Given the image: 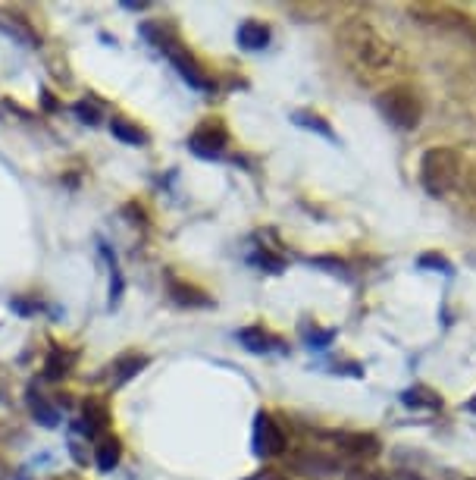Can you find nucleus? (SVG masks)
<instances>
[{
    "label": "nucleus",
    "mask_w": 476,
    "mask_h": 480,
    "mask_svg": "<svg viewBox=\"0 0 476 480\" xmlns=\"http://www.w3.org/2000/svg\"><path fill=\"white\" fill-rule=\"evenodd\" d=\"M76 114L82 116V123H91V126L97 123V107H95V104H88V101H78L76 104Z\"/></svg>",
    "instance_id": "21"
},
{
    "label": "nucleus",
    "mask_w": 476,
    "mask_h": 480,
    "mask_svg": "<svg viewBox=\"0 0 476 480\" xmlns=\"http://www.w3.org/2000/svg\"><path fill=\"white\" fill-rule=\"evenodd\" d=\"M169 295H173L176 305H188V308H207L210 299L201 289L188 286V282H178L176 276H169Z\"/></svg>",
    "instance_id": "11"
},
{
    "label": "nucleus",
    "mask_w": 476,
    "mask_h": 480,
    "mask_svg": "<svg viewBox=\"0 0 476 480\" xmlns=\"http://www.w3.org/2000/svg\"><path fill=\"white\" fill-rule=\"evenodd\" d=\"M342 42H345V51H348V57H352V63L367 76V82L398 76V72H405L407 67L405 51L389 42V38H382L380 32L367 23H352L342 32Z\"/></svg>",
    "instance_id": "1"
},
{
    "label": "nucleus",
    "mask_w": 476,
    "mask_h": 480,
    "mask_svg": "<svg viewBox=\"0 0 476 480\" xmlns=\"http://www.w3.org/2000/svg\"><path fill=\"white\" fill-rule=\"evenodd\" d=\"M110 133H114L119 142H125V144H148V133H144V129H138L135 123L123 120V116H116V120L110 123Z\"/></svg>",
    "instance_id": "17"
},
{
    "label": "nucleus",
    "mask_w": 476,
    "mask_h": 480,
    "mask_svg": "<svg viewBox=\"0 0 476 480\" xmlns=\"http://www.w3.org/2000/svg\"><path fill=\"white\" fill-rule=\"evenodd\" d=\"M295 468L304 471V475H335V471H339V458L326 456L323 449H314V446H310L307 452H298L295 456Z\"/></svg>",
    "instance_id": "8"
},
{
    "label": "nucleus",
    "mask_w": 476,
    "mask_h": 480,
    "mask_svg": "<svg viewBox=\"0 0 476 480\" xmlns=\"http://www.w3.org/2000/svg\"><path fill=\"white\" fill-rule=\"evenodd\" d=\"M288 446L286 439V430L279 427V420L273 418V414L261 411L254 420V452L261 458H273V456H282Z\"/></svg>",
    "instance_id": "6"
},
{
    "label": "nucleus",
    "mask_w": 476,
    "mask_h": 480,
    "mask_svg": "<svg viewBox=\"0 0 476 480\" xmlns=\"http://www.w3.org/2000/svg\"><path fill=\"white\" fill-rule=\"evenodd\" d=\"M401 402L407 409H442V396L429 386H411V390L401 392Z\"/></svg>",
    "instance_id": "13"
},
{
    "label": "nucleus",
    "mask_w": 476,
    "mask_h": 480,
    "mask_svg": "<svg viewBox=\"0 0 476 480\" xmlns=\"http://www.w3.org/2000/svg\"><path fill=\"white\" fill-rule=\"evenodd\" d=\"M329 439H333L335 446H339L342 452H348V456H354V458H376L380 456V439L373 437V433H348V430H342V433H326Z\"/></svg>",
    "instance_id": "7"
},
{
    "label": "nucleus",
    "mask_w": 476,
    "mask_h": 480,
    "mask_svg": "<svg viewBox=\"0 0 476 480\" xmlns=\"http://www.w3.org/2000/svg\"><path fill=\"white\" fill-rule=\"evenodd\" d=\"M376 107H380V114L386 116L392 126L405 129V133L416 129L423 120V101L411 85H389V88L376 97Z\"/></svg>",
    "instance_id": "4"
},
{
    "label": "nucleus",
    "mask_w": 476,
    "mask_h": 480,
    "mask_svg": "<svg viewBox=\"0 0 476 480\" xmlns=\"http://www.w3.org/2000/svg\"><path fill=\"white\" fill-rule=\"evenodd\" d=\"M461 182H464L467 192H471L473 198H476V161L471 163V167H464V180H461Z\"/></svg>",
    "instance_id": "22"
},
{
    "label": "nucleus",
    "mask_w": 476,
    "mask_h": 480,
    "mask_svg": "<svg viewBox=\"0 0 476 480\" xmlns=\"http://www.w3.org/2000/svg\"><path fill=\"white\" fill-rule=\"evenodd\" d=\"M238 44H242L244 51H261L270 44V25L261 23V19H244L242 25H238Z\"/></svg>",
    "instance_id": "9"
},
{
    "label": "nucleus",
    "mask_w": 476,
    "mask_h": 480,
    "mask_svg": "<svg viewBox=\"0 0 476 480\" xmlns=\"http://www.w3.org/2000/svg\"><path fill=\"white\" fill-rule=\"evenodd\" d=\"M72 361H76V355L63 352V346H54V348H50V355H48V361H44V377H48V380L66 377V374H69V367H72Z\"/></svg>",
    "instance_id": "14"
},
{
    "label": "nucleus",
    "mask_w": 476,
    "mask_h": 480,
    "mask_svg": "<svg viewBox=\"0 0 476 480\" xmlns=\"http://www.w3.org/2000/svg\"><path fill=\"white\" fill-rule=\"evenodd\" d=\"M345 480H392V477H389L386 471H380V468H367V465H354V468L345 475Z\"/></svg>",
    "instance_id": "19"
},
{
    "label": "nucleus",
    "mask_w": 476,
    "mask_h": 480,
    "mask_svg": "<svg viewBox=\"0 0 476 480\" xmlns=\"http://www.w3.org/2000/svg\"><path fill=\"white\" fill-rule=\"evenodd\" d=\"M254 480H288V477L282 475V471H261V475H257Z\"/></svg>",
    "instance_id": "23"
},
{
    "label": "nucleus",
    "mask_w": 476,
    "mask_h": 480,
    "mask_svg": "<svg viewBox=\"0 0 476 480\" xmlns=\"http://www.w3.org/2000/svg\"><path fill=\"white\" fill-rule=\"evenodd\" d=\"M144 365H148V358H144V355H123V358L114 365V371H116L114 374V386H123L125 380H132Z\"/></svg>",
    "instance_id": "15"
},
{
    "label": "nucleus",
    "mask_w": 476,
    "mask_h": 480,
    "mask_svg": "<svg viewBox=\"0 0 476 480\" xmlns=\"http://www.w3.org/2000/svg\"><path fill=\"white\" fill-rule=\"evenodd\" d=\"M188 148L195 151L197 157H207V161L223 157V151L229 148V133H226V126H223V120H216V116L204 120L201 126L191 133Z\"/></svg>",
    "instance_id": "5"
},
{
    "label": "nucleus",
    "mask_w": 476,
    "mask_h": 480,
    "mask_svg": "<svg viewBox=\"0 0 476 480\" xmlns=\"http://www.w3.org/2000/svg\"><path fill=\"white\" fill-rule=\"evenodd\" d=\"M420 267H435V271H442V273H452V264H448L442 254H435V252H429V254H423L420 258Z\"/></svg>",
    "instance_id": "20"
},
{
    "label": "nucleus",
    "mask_w": 476,
    "mask_h": 480,
    "mask_svg": "<svg viewBox=\"0 0 476 480\" xmlns=\"http://www.w3.org/2000/svg\"><path fill=\"white\" fill-rule=\"evenodd\" d=\"M107 424H110L107 405L97 402V399H88V402H85V424H82V430L88 433V437H97L101 430H107Z\"/></svg>",
    "instance_id": "12"
},
{
    "label": "nucleus",
    "mask_w": 476,
    "mask_h": 480,
    "mask_svg": "<svg viewBox=\"0 0 476 480\" xmlns=\"http://www.w3.org/2000/svg\"><path fill=\"white\" fill-rule=\"evenodd\" d=\"M144 35L151 38V42L157 44V48L167 54V60L173 63V67L178 69V76L185 78V82L191 85V88L197 91H214V78L207 76V69L201 67V63L195 60V54H191L188 48H185L182 42L173 35V32L167 29H154V25H144Z\"/></svg>",
    "instance_id": "3"
},
{
    "label": "nucleus",
    "mask_w": 476,
    "mask_h": 480,
    "mask_svg": "<svg viewBox=\"0 0 476 480\" xmlns=\"http://www.w3.org/2000/svg\"><path fill=\"white\" fill-rule=\"evenodd\" d=\"M292 120L298 123V126H304V129H314V133H320L323 138H329V142H339L333 133V126H329L326 120H323L320 114H310V110H298V114H292Z\"/></svg>",
    "instance_id": "18"
},
{
    "label": "nucleus",
    "mask_w": 476,
    "mask_h": 480,
    "mask_svg": "<svg viewBox=\"0 0 476 480\" xmlns=\"http://www.w3.org/2000/svg\"><path fill=\"white\" fill-rule=\"evenodd\" d=\"M238 339H242V346L248 348V352H257V355H267L273 352L276 346H282L276 337H270L263 327H244L242 333H238Z\"/></svg>",
    "instance_id": "10"
},
{
    "label": "nucleus",
    "mask_w": 476,
    "mask_h": 480,
    "mask_svg": "<svg viewBox=\"0 0 476 480\" xmlns=\"http://www.w3.org/2000/svg\"><path fill=\"white\" fill-rule=\"evenodd\" d=\"M119 456H123V446H119L116 437H104L97 443V468L101 471H114L119 465Z\"/></svg>",
    "instance_id": "16"
},
{
    "label": "nucleus",
    "mask_w": 476,
    "mask_h": 480,
    "mask_svg": "<svg viewBox=\"0 0 476 480\" xmlns=\"http://www.w3.org/2000/svg\"><path fill=\"white\" fill-rule=\"evenodd\" d=\"M464 180V161L454 148H429L420 157V186L426 189V195L433 198H445Z\"/></svg>",
    "instance_id": "2"
},
{
    "label": "nucleus",
    "mask_w": 476,
    "mask_h": 480,
    "mask_svg": "<svg viewBox=\"0 0 476 480\" xmlns=\"http://www.w3.org/2000/svg\"><path fill=\"white\" fill-rule=\"evenodd\" d=\"M467 411H473V414H476V396L471 399V402H467Z\"/></svg>",
    "instance_id": "24"
}]
</instances>
